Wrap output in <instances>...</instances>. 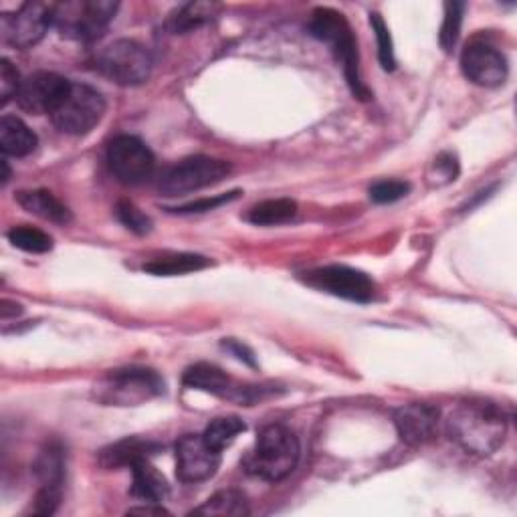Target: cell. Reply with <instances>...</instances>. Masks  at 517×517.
I'll return each instance as SVG.
<instances>
[{
    "instance_id": "obj_1",
    "label": "cell",
    "mask_w": 517,
    "mask_h": 517,
    "mask_svg": "<svg viewBox=\"0 0 517 517\" xmlns=\"http://www.w3.org/2000/svg\"><path fill=\"white\" fill-rule=\"evenodd\" d=\"M447 433L465 453L477 457L493 455L505 441L507 417L487 400L459 402L447 419Z\"/></svg>"
},
{
    "instance_id": "obj_2",
    "label": "cell",
    "mask_w": 517,
    "mask_h": 517,
    "mask_svg": "<svg viewBox=\"0 0 517 517\" xmlns=\"http://www.w3.org/2000/svg\"><path fill=\"white\" fill-rule=\"evenodd\" d=\"M309 33L314 39L326 43L336 61L342 65L346 81L352 93L358 99H370V91L366 89L360 77V57H358V41L348 23V19L328 7H320L314 11L312 21H309Z\"/></svg>"
},
{
    "instance_id": "obj_3",
    "label": "cell",
    "mask_w": 517,
    "mask_h": 517,
    "mask_svg": "<svg viewBox=\"0 0 517 517\" xmlns=\"http://www.w3.org/2000/svg\"><path fill=\"white\" fill-rule=\"evenodd\" d=\"M299 439L285 425H267L259 431L257 443L245 459L247 473L263 481H283L299 463Z\"/></svg>"
},
{
    "instance_id": "obj_4",
    "label": "cell",
    "mask_w": 517,
    "mask_h": 517,
    "mask_svg": "<svg viewBox=\"0 0 517 517\" xmlns=\"http://www.w3.org/2000/svg\"><path fill=\"white\" fill-rule=\"evenodd\" d=\"M118 9L112 0H69L55 5L53 25L67 39L93 43L110 29Z\"/></svg>"
},
{
    "instance_id": "obj_5",
    "label": "cell",
    "mask_w": 517,
    "mask_h": 517,
    "mask_svg": "<svg viewBox=\"0 0 517 517\" xmlns=\"http://www.w3.org/2000/svg\"><path fill=\"white\" fill-rule=\"evenodd\" d=\"M162 392V376L156 370L140 366L112 370L95 386V398L110 406H138Z\"/></svg>"
},
{
    "instance_id": "obj_6",
    "label": "cell",
    "mask_w": 517,
    "mask_h": 517,
    "mask_svg": "<svg viewBox=\"0 0 517 517\" xmlns=\"http://www.w3.org/2000/svg\"><path fill=\"white\" fill-rule=\"evenodd\" d=\"M106 116V99L85 83H71L65 97L51 114L55 128L69 136L89 134Z\"/></svg>"
},
{
    "instance_id": "obj_7",
    "label": "cell",
    "mask_w": 517,
    "mask_h": 517,
    "mask_svg": "<svg viewBox=\"0 0 517 517\" xmlns=\"http://www.w3.org/2000/svg\"><path fill=\"white\" fill-rule=\"evenodd\" d=\"M231 170L233 166L227 160L211 156H190L164 172L158 182V190L164 196H184L223 182L231 174Z\"/></svg>"
},
{
    "instance_id": "obj_8",
    "label": "cell",
    "mask_w": 517,
    "mask_h": 517,
    "mask_svg": "<svg viewBox=\"0 0 517 517\" xmlns=\"http://www.w3.org/2000/svg\"><path fill=\"white\" fill-rule=\"evenodd\" d=\"M97 69L122 87H136L150 79L152 55L134 39H118L97 55Z\"/></svg>"
},
{
    "instance_id": "obj_9",
    "label": "cell",
    "mask_w": 517,
    "mask_h": 517,
    "mask_svg": "<svg viewBox=\"0 0 517 517\" xmlns=\"http://www.w3.org/2000/svg\"><path fill=\"white\" fill-rule=\"evenodd\" d=\"M55 5L25 3L17 13H5L0 17V37L15 49L27 51L43 41L53 25Z\"/></svg>"
},
{
    "instance_id": "obj_10",
    "label": "cell",
    "mask_w": 517,
    "mask_h": 517,
    "mask_svg": "<svg viewBox=\"0 0 517 517\" xmlns=\"http://www.w3.org/2000/svg\"><path fill=\"white\" fill-rule=\"evenodd\" d=\"M301 279L318 291L342 297L354 303H370L376 291L374 281L360 269L348 265H328L307 271Z\"/></svg>"
},
{
    "instance_id": "obj_11",
    "label": "cell",
    "mask_w": 517,
    "mask_h": 517,
    "mask_svg": "<svg viewBox=\"0 0 517 517\" xmlns=\"http://www.w3.org/2000/svg\"><path fill=\"white\" fill-rule=\"evenodd\" d=\"M108 162L114 176L128 186L148 182L156 170V158L152 150L138 136H116L108 146Z\"/></svg>"
},
{
    "instance_id": "obj_12",
    "label": "cell",
    "mask_w": 517,
    "mask_h": 517,
    "mask_svg": "<svg viewBox=\"0 0 517 517\" xmlns=\"http://www.w3.org/2000/svg\"><path fill=\"white\" fill-rule=\"evenodd\" d=\"M33 473L39 483L33 511L39 515H53L61 505L65 481V449L59 441H51L39 451Z\"/></svg>"
},
{
    "instance_id": "obj_13",
    "label": "cell",
    "mask_w": 517,
    "mask_h": 517,
    "mask_svg": "<svg viewBox=\"0 0 517 517\" xmlns=\"http://www.w3.org/2000/svg\"><path fill=\"white\" fill-rule=\"evenodd\" d=\"M461 69L471 83L487 89L503 85L509 73L505 55L483 39H475L465 45L461 53Z\"/></svg>"
},
{
    "instance_id": "obj_14",
    "label": "cell",
    "mask_w": 517,
    "mask_h": 517,
    "mask_svg": "<svg viewBox=\"0 0 517 517\" xmlns=\"http://www.w3.org/2000/svg\"><path fill=\"white\" fill-rule=\"evenodd\" d=\"M221 455L202 435H184L176 443V477L178 481L192 485L215 477L221 467Z\"/></svg>"
},
{
    "instance_id": "obj_15",
    "label": "cell",
    "mask_w": 517,
    "mask_h": 517,
    "mask_svg": "<svg viewBox=\"0 0 517 517\" xmlns=\"http://www.w3.org/2000/svg\"><path fill=\"white\" fill-rule=\"evenodd\" d=\"M71 81L49 71H39L23 79L19 93H17V103L19 108L41 116V114H53L61 99L65 97Z\"/></svg>"
},
{
    "instance_id": "obj_16",
    "label": "cell",
    "mask_w": 517,
    "mask_h": 517,
    "mask_svg": "<svg viewBox=\"0 0 517 517\" xmlns=\"http://www.w3.org/2000/svg\"><path fill=\"white\" fill-rule=\"evenodd\" d=\"M441 412L427 402H410L394 410V427L408 447H423L437 437Z\"/></svg>"
},
{
    "instance_id": "obj_17",
    "label": "cell",
    "mask_w": 517,
    "mask_h": 517,
    "mask_svg": "<svg viewBox=\"0 0 517 517\" xmlns=\"http://www.w3.org/2000/svg\"><path fill=\"white\" fill-rule=\"evenodd\" d=\"M182 382H184V386H188L192 390H202L213 396L231 398V400L239 388L223 368L209 364V362H198V364L190 366L184 372Z\"/></svg>"
},
{
    "instance_id": "obj_18",
    "label": "cell",
    "mask_w": 517,
    "mask_h": 517,
    "mask_svg": "<svg viewBox=\"0 0 517 517\" xmlns=\"http://www.w3.org/2000/svg\"><path fill=\"white\" fill-rule=\"evenodd\" d=\"M160 451V445L152 441H144L138 437L122 439L99 453V463L106 469H120V467H134L138 461L150 459L154 453Z\"/></svg>"
},
{
    "instance_id": "obj_19",
    "label": "cell",
    "mask_w": 517,
    "mask_h": 517,
    "mask_svg": "<svg viewBox=\"0 0 517 517\" xmlns=\"http://www.w3.org/2000/svg\"><path fill=\"white\" fill-rule=\"evenodd\" d=\"M17 202L27 213L49 223L69 225L73 219L67 206L49 190H23L17 194Z\"/></svg>"
},
{
    "instance_id": "obj_20",
    "label": "cell",
    "mask_w": 517,
    "mask_h": 517,
    "mask_svg": "<svg viewBox=\"0 0 517 517\" xmlns=\"http://www.w3.org/2000/svg\"><path fill=\"white\" fill-rule=\"evenodd\" d=\"M37 134L17 116H3L0 120V150L5 156L25 158L35 152Z\"/></svg>"
},
{
    "instance_id": "obj_21",
    "label": "cell",
    "mask_w": 517,
    "mask_h": 517,
    "mask_svg": "<svg viewBox=\"0 0 517 517\" xmlns=\"http://www.w3.org/2000/svg\"><path fill=\"white\" fill-rule=\"evenodd\" d=\"M221 5L217 3H186L180 5L178 9H174L168 15L166 21V29L172 35H184V33H192L204 25H209L211 21H215V17H219Z\"/></svg>"
},
{
    "instance_id": "obj_22",
    "label": "cell",
    "mask_w": 517,
    "mask_h": 517,
    "mask_svg": "<svg viewBox=\"0 0 517 517\" xmlns=\"http://www.w3.org/2000/svg\"><path fill=\"white\" fill-rule=\"evenodd\" d=\"M134 487L132 493L146 499L148 503H162L170 495V485L166 477L150 463V459L138 461L132 467Z\"/></svg>"
},
{
    "instance_id": "obj_23",
    "label": "cell",
    "mask_w": 517,
    "mask_h": 517,
    "mask_svg": "<svg viewBox=\"0 0 517 517\" xmlns=\"http://www.w3.org/2000/svg\"><path fill=\"white\" fill-rule=\"evenodd\" d=\"M297 215V202L291 198H271L255 204L247 213V221L255 227H277L293 221Z\"/></svg>"
},
{
    "instance_id": "obj_24",
    "label": "cell",
    "mask_w": 517,
    "mask_h": 517,
    "mask_svg": "<svg viewBox=\"0 0 517 517\" xmlns=\"http://www.w3.org/2000/svg\"><path fill=\"white\" fill-rule=\"evenodd\" d=\"M211 265V259H206L202 255L194 253H172L158 257L150 263L144 265V271L158 275V277H174V275H184L192 271H200L204 267Z\"/></svg>"
},
{
    "instance_id": "obj_25",
    "label": "cell",
    "mask_w": 517,
    "mask_h": 517,
    "mask_svg": "<svg viewBox=\"0 0 517 517\" xmlns=\"http://www.w3.org/2000/svg\"><path fill=\"white\" fill-rule=\"evenodd\" d=\"M192 515H227V517H241L249 515L247 497L237 489H223L213 497L206 499L200 507L192 511Z\"/></svg>"
},
{
    "instance_id": "obj_26",
    "label": "cell",
    "mask_w": 517,
    "mask_h": 517,
    "mask_svg": "<svg viewBox=\"0 0 517 517\" xmlns=\"http://www.w3.org/2000/svg\"><path fill=\"white\" fill-rule=\"evenodd\" d=\"M245 431H247V425L239 417H221V419H215L209 427H206L202 437L215 451L223 453Z\"/></svg>"
},
{
    "instance_id": "obj_27",
    "label": "cell",
    "mask_w": 517,
    "mask_h": 517,
    "mask_svg": "<svg viewBox=\"0 0 517 517\" xmlns=\"http://www.w3.org/2000/svg\"><path fill=\"white\" fill-rule=\"evenodd\" d=\"M7 237L13 243V247H17L25 253L43 255V253H49L53 249V237L47 235L41 229H35V227H27V225L13 227L7 233Z\"/></svg>"
},
{
    "instance_id": "obj_28",
    "label": "cell",
    "mask_w": 517,
    "mask_h": 517,
    "mask_svg": "<svg viewBox=\"0 0 517 517\" xmlns=\"http://www.w3.org/2000/svg\"><path fill=\"white\" fill-rule=\"evenodd\" d=\"M465 9H467L465 3H447L445 5V19H443L441 35H439V43L445 53H451L459 41Z\"/></svg>"
},
{
    "instance_id": "obj_29",
    "label": "cell",
    "mask_w": 517,
    "mask_h": 517,
    "mask_svg": "<svg viewBox=\"0 0 517 517\" xmlns=\"http://www.w3.org/2000/svg\"><path fill=\"white\" fill-rule=\"evenodd\" d=\"M370 27L376 35V43H378V61L382 65L384 71H394L396 69V57H394V43H392V35L388 25L384 23L380 13H370Z\"/></svg>"
},
{
    "instance_id": "obj_30",
    "label": "cell",
    "mask_w": 517,
    "mask_h": 517,
    "mask_svg": "<svg viewBox=\"0 0 517 517\" xmlns=\"http://www.w3.org/2000/svg\"><path fill=\"white\" fill-rule=\"evenodd\" d=\"M116 217L128 231H132L136 235H148L152 231V219L146 213H142L138 206L130 200L118 202Z\"/></svg>"
},
{
    "instance_id": "obj_31",
    "label": "cell",
    "mask_w": 517,
    "mask_h": 517,
    "mask_svg": "<svg viewBox=\"0 0 517 517\" xmlns=\"http://www.w3.org/2000/svg\"><path fill=\"white\" fill-rule=\"evenodd\" d=\"M241 196V190H233L227 194H217V196H206V198H198L192 202H186L182 206H176V209H170L176 215H198V213H209L215 209H221L223 204H229L233 200H237Z\"/></svg>"
},
{
    "instance_id": "obj_32",
    "label": "cell",
    "mask_w": 517,
    "mask_h": 517,
    "mask_svg": "<svg viewBox=\"0 0 517 517\" xmlns=\"http://www.w3.org/2000/svg\"><path fill=\"white\" fill-rule=\"evenodd\" d=\"M410 184L404 180H380L370 186L368 194L376 204H392L408 196Z\"/></svg>"
},
{
    "instance_id": "obj_33",
    "label": "cell",
    "mask_w": 517,
    "mask_h": 517,
    "mask_svg": "<svg viewBox=\"0 0 517 517\" xmlns=\"http://www.w3.org/2000/svg\"><path fill=\"white\" fill-rule=\"evenodd\" d=\"M459 170H461V166H459L457 156H455L453 152H443V154H439V156L435 158L433 170H431L429 178H431L433 184L445 186V184H451V182L457 180Z\"/></svg>"
},
{
    "instance_id": "obj_34",
    "label": "cell",
    "mask_w": 517,
    "mask_h": 517,
    "mask_svg": "<svg viewBox=\"0 0 517 517\" xmlns=\"http://www.w3.org/2000/svg\"><path fill=\"white\" fill-rule=\"evenodd\" d=\"M21 83L23 79L17 67L9 59H0V103L3 106H7L13 97H17Z\"/></svg>"
},
{
    "instance_id": "obj_35",
    "label": "cell",
    "mask_w": 517,
    "mask_h": 517,
    "mask_svg": "<svg viewBox=\"0 0 517 517\" xmlns=\"http://www.w3.org/2000/svg\"><path fill=\"white\" fill-rule=\"evenodd\" d=\"M221 346H223V350H227L229 354H233L239 362H243V364H247V366H251V368L257 366L255 354H253V350H251L249 346H245V344H241V342H237V340H233V338L223 340Z\"/></svg>"
},
{
    "instance_id": "obj_36",
    "label": "cell",
    "mask_w": 517,
    "mask_h": 517,
    "mask_svg": "<svg viewBox=\"0 0 517 517\" xmlns=\"http://www.w3.org/2000/svg\"><path fill=\"white\" fill-rule=\"evenodd\" d=\"M128 513H138V515H168V511L160 503L144 505V507H132Z\"/></svg>"
},
{
    "instance_id": "obj_37",
    "label": "cell",
    "mask_w": 517,
    "mask_h": 517,
    "mask_svg": "<svg viewBox=\"0 0 517 517\" xmlns=\"http://www.w3.org/2000/svg\"><path fill=\"white\" fill-rule=\"evenodd\" d=\"M0 168H3V176H0V182H3V186L11 180V168H9V162L7 160H0Z\"/></svg>"
}]
</instances>
